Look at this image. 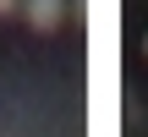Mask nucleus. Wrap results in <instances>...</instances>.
Listing matches in <instances>:
<instances>
[{"label": "nucleus", "mask_w": 148, "mask_h": 137, "mask_svg": "<svg viewBox=\"0 0 148 137\" xmlns=\"http://www.w3.org/2000/svg\"><path fill=\"white\" fill-rule=\"evenodd\" d=\"M5 11H16V0H0V16H5Z\"/></svg>", "instance_id": "nucleus-2"}, {"label": "nucleus", "mask_w": 148, "mask_h": 137, "mask_svg": "<svg viewBox=\"0 0 148 137\" xmlns=\"http://www.w3.org/2000/svg\"><path fill=\"white\" fill-rule=\"evenodd\" d=\"M60 16H66V0H27V22H33L38 33H55Z\"/></svg>", "instance_id": "nucleus-1"}]
</instances>
